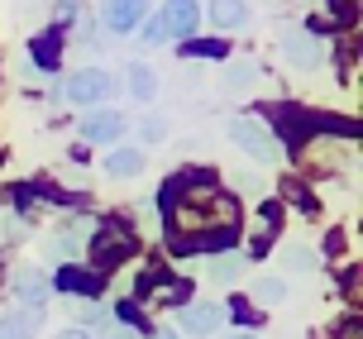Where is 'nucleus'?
I'll return each instance as SVG.
<instances>
[{"label": "nucleus", "instance_id": "obj_8", "mask_svg": "<svg viewBox=\"0 0 363 339\" xmlns=\"http://www.w3.org/2000/svg\"><path fill=\"white\" fill-rule=\"evenodd\" d=\"M15 296H19L24 306H38L43 296H48V277H43V272H34V268L15 272Z\"/></svg>", "mask_w": 363, "mask_h": 339}, {"label": "nucleus", "instance_id": "obj_13", "mask_svg": "<svg viewBox=\"0 0 363 339\" xmlns=\"http://www.w3.org/2000/svg\"><path fill=\"white\" fill-rule=\"evenodd\" d=\"M57 287H62V291H101V277H91V272H82V268H62L57 272Z\"/></svg>", "mask_w": 363, "mask_h": 339}, {"label": "nucleus", "instance_id": "obj_20", "mask_svg": "<svg viewBox=\"0 0 363 339\" xmlns=\"http://www.w3.org/2000/svg\"><path fill=\"white\" fill-rule=\"evenodd\" d=\"M186 53H191V57H225V43H216V38H211V43H186Z\"/></svg>", "mask_w": 363, "mask_h": 339}, {"label": "nucleus", "instance_id": "obj_12", "mask_svg": "<svg viewBox=\"0 0 363 339\" xmlns=\"http://www.w3.org/2000/svg\"><path fill=\"white\" fill-rule=\"evenodd\" d=\"M115 177H134L139 167H144V153L139 148H120V153H110V162H106Z\"/></svg>", "mask_w": 363, "mask_h": 339}, {"label": "nucleus", "instance_id": "obj_9", "mask_svg": "<svg viewBox=\"0 0 363 339\" xmlns=\"http://www.w3.org/2000/svg\"><path fill=\"white\" fill-rule=\"evenodd\" d=\"M220 325V306H186L182 311V330L186 335H211Z\"/></svg>", "mask_w": 363, "mask_h": 339}, {"label": "nucleus", "instance_id": "obj_17", "mask_svg": "<svg viewBox=\"0 0 363 339\" xmlns=\"http://www.w3.org/2000/svg\"><path fill=\"white\" fill-rule=\"evenodd\" d=\"M239 268H244V258H216V263H211V277H216V282H235Z\"/></svg>", "mask_w": 363, "mask_h": 339}, {"label": "nucleus", "instance_id": "obj_22", "mask_svg": "<svg viewBox=\"0 0 363 339\" xmlns=\"http://www.w3.org/2000/svg\"><path fill=\"white\" fill-rule=\"evenodd\" d=\"M57 339H86V330H67V335H57Z\"/></svg>", "mask_w": 363, "mask_h": 339}, {"label": "nucleus", "instance_id": "obj_23", "mask_svg": "<svg viewBox=\"0 0 363 339\" xmlns=\"http://www.w3.org/2000/svg\"><path fill=\"white\" fill-rule=\"evenodd\" d=\"M0 339H19V335H15V330H5V325H0Z\"/></svg>", "mask_w": 363, "mask_h": 339}, {"label": "nucleus", "instance_id": "obj_11", "mask_svg": "<svg viewBox=\"0 0 363 339\" xmlns=\"http://www.w3.org/2000/svg\"><path fill=\"white\" fill-rule=\"evenodd\" d=\"M211 15H216L220 29H239L249 19V10H244V0H211Z\"/></svg>", "mask_w": 363, "mask_h": 339}, {"label": "nucleus", "instance_id": "obj_18", "mask_svg": "<svg viewBox=\"0 0 363 339\" xmlns=\"http://www.w3.org/2000/svg\"><path fill=\"white\" fill-rule=\"evenodd\" d=\"M282 263H287L291 272H306V268H311V249H301V244H287V249H282Z\"/></svg>", "mask_w": 363, "mask_h": 339}, {"label": "nucleus", "instance_id": "obj_10", "mask_svg": "<svg viewBox=\"0 0 363 339\" xmlns=\"http://www.w3.org/2000/svg\"><path fill=\"white\" fill-rule=\"evenodd\" d=\"M277 125H282L287 143H301V134L315 129V115H301V110H291V106H277Z\"/></svg>", "mask_w": 363, "mask_h": 339}, {"label": "nucleus", "instance_id": "obj_7", "mask_svg": "<svg viewBox=\"0 0 363 339\" xmlns=\"http://www.w3.org/2000/svg\"><path fill=\"white\" fill-rule=\"evenodd\" d=\"M144 5H148V0H110V5H106V24H110V29H120V34H129V29L144 19Z\"/></svg>", "mask_w": 363, "mask_h": 339}, {"label": "nucleus", "instance_id": "obj_2", "mask_svg": "<svg viewBox=\"0 0 363 339\" xmlns=\"http://www.w3.org/2000/svg\"><path fill=\"white\" fill-rule=\"evenodd\" d=\"M129 253H134V234L125 225H106V230L91 239V258H96V268H115V263H125Z\"/></svg>", "mask_w": 363, "mask_h": 339}, {"label": "nucleus", "instance_id": "obj_25", "mask_svg": "<svg viewBox=\"0 0 363 339\" xmlns=\"http://www.w3.org/2000/svg\"><path fill=\"white\" fill-rule=\"evenodd\" d=\"M239 339H254V335H239Z\"/></svg>", "mask_w": 363, "mask_h": 339}, {"label": "nucleus", "instance_id": "obj_14", "mask_svg": "<svg viewBox=\"0 0 363 339\" xmlns=\"http://www.w3.org/2000/svg\"><path fill=\"white\" fill-rule=\"evenodd\" d=\"M57 53H62V38H57V29H48V34L34 43V57L43 67H57Z\"/></svg>", "mask_w": 363, "mask_h": 339}, {"label": "nucleus", "instance_id": "obj_5", "mask_svg": "<svg viewBox=\"0 0 363 339\" xmlns=\"http://www.w3.org/2000/svg\"><path fill=\"white\" fill-rule=\"evenodd\" d=\"M282 53L291 67H315V34L311 29H282Z\"/></svg>", "mask_w": 363, "mask_h": 339}, {"label": "nucleus", "instance_id": "obj_1", "mask_svg": "<svg viewBox=\"0 0 363 339\" xmlns=\"http://www.w3.org/2000/svg\"><path fill=\"white\" fill-rule=\"evenodd\" d=\"M196 29V0H163V10L148 24V43H163V38H182Z\"/></svg>", "mask_w": 363, "mask_h": 339}, {"label": "nucleus", "instance_id": "obj_3", "mask_svg": "<svg viewBox=\"0 0 363 339\" xmlns=\"http://www.w3.org/2000/svg\"><path fill=\"white\" fill-rule=\"evenodd\" d=\"M230 139H235L249 158H258V162L277 158V139H272L268 125H258V120H235V125H230Z\"/></svg>", "mask_w": 363, "mask_h": 339}, {"label": "nucleus", "instance_id": "obj_16", "mask_svg": "<svg viewBox=\"0 0 363 339\" xmlns=\"http://www.w3.org/2000/svg\"><path fill=\"white\" fill-rule=\"evenodd\" d=\"M254 296H258L263 306H277L282 296H287V287L277 282V277H258V282H254Z\"/></svg>", "mask_w": 363, "mask_h": 339}, {"label": "nucleus", "instance_id": "obj_24", "mask_svg": "<svg viewBox=\"0 0 363 339\" xmlns=\"http://www.w3.org/2000/svg\"><path fill=\"white\" fill-rule=\"evenodd\" d=\"M106 339H134V335H125V330H120V335H106Z\"/></svg>", "mask_w": 363, "mask_h": 339}, {"label": "nucleus", "instance_id": "obj_4", "mask_svg": "<svg viewBox=\"0 0 363 339\" xmlns=\"http://www.w3.org/2000/svg\"><path fill=\"white\" fill-rule=\"evenodd\" d=\"M115 82H110L106 72H77L72 82H67V96H72L77 106H91V101H106Z\"/></svg>", "mask_w": 363, "mask_h": 339}, {"label": "nucleus", "instance_id": "obj_19", "mask_svg": "<svg viewBox=\"0 0 363 339\" xmlns=\"http://www.w3.org/2000/svg\"><path fill=\"white\" fill-rule=\"evenodd\" d=\"M249 82H254V62H235V67L225 72V87H230V91L249 87Z\"/></svg>", "mask_w": 363, "mask_h": 339}, {"label": "nucleus", "instance_id": "obj_15", "mask_svg": "<svg viewBox=\"0 0 363 339\" xmlns=\"http://www.w3.org/2000/svg\"><path fill=\"white\" fill-rule=\"evenodd\" d=\"M153 87H158V82H153V72H148L144 62H134V67H129V91H134L139 101H148V96H153Z\"/></svg>", "mask_w": 363, "mask_h": 339}, {"label": "nucleus", "instance_id": "obj_6", "mask_svg": "<svg viewBox=\"0 0 363 339\" xmlns=\"http://www.w3.org/2000/svg\"><path fill=\"white\" fill-rule=\"evenodd\" d=\"M82 134H86L91 143H110V139H120V134H125V115H115V110H96V115H86Z\"/></svg>", "mask_w": 363, "mask_h": 339}, {"label": "nucleus", "instance_id": "obj_21", "mask_svg": "<svg viewBox=\"0 0 363 339\" xmlns=\"http://www.w3.org/2000/svg\"><path fill=\"white\" fill-rule=\"evenodd\" d=\"M186 296V282H158V301H182Z\"/></svg>", "mask_w": 363, "mask_h": 339}]
</instances>
